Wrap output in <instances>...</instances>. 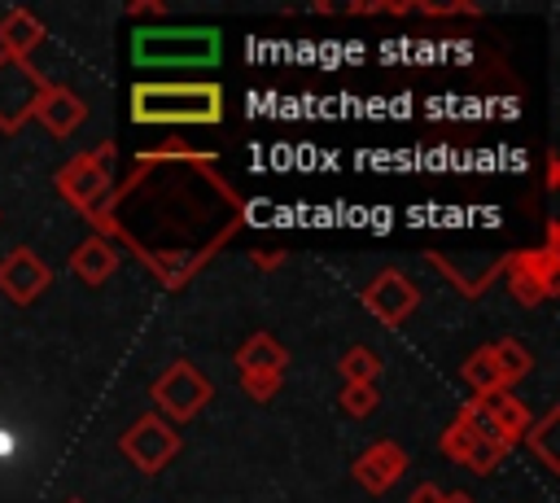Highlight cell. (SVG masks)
I'll return each instance as SVG.
<instances>
[{"mask_svg":"<svg viewBox=\"0 0 560 503\" xmlns=\"http://www.w3.org/2000/svg\"><path fill=\"white\" fill-rule=\"evenodd\" d=\"M547 188H551V192L560 188V157H556V153H547Z\"/></svg>","mask_w":560,"mask_h":503,"instance_id":"cell-27","label":"cell"},{"mask_svg":"<svg viewBox=\"0 0 560 503\" xmlns=\"http://www.w3.org/2000/svg\"><path fill=\"white\" fill-rule=\"evenodd\" d=\"M44 87H48L44 70H35L31 61H18V57H0V131L4 136H18L22 122L35 118Z\"/></svg>","mask_w":560,"mask_h":503,"instance_id":"cell-6","label":"cell"},{"mask_svg":"<svg viewBox=\"0 0 560 503\" xmlns=\"http://www.w3.org/2000/svg\"><path fill=\"white\" fill-rule=\"evenodd\" d=\"M280 381H284V376H241V389H245L254 402H271L276 389H280Z\"/></svg>","mask_w":560,"mask_h":503,"instance_id":"cell-23","label":"cell"},{"mask_svg":"<svg viewBox=\"0 0 560 503\" xmlns=\"http://www.w3.org/2000/svg\"><path fill=\"white\" fill-rule=\"evenodd\" d=\"M490 354H494V367H499L503 389H512L516 381H525V372L534 367V354H529L525 341H516V337H499V341H490Z\"/></svg>","mask_w":560,"mask_h":503,"instance_id":"cell-16","label":"cell"},{"mask_svg":"<svg viewBox=\"0 0 560 503\" xmlns=\"http://www.w3.org/2000/svg\"><path fill=\"white\" fill-rule=\"evenodd\" d=\"M52 188H57V197H61L70 210H79V214L96 210V206L114 192V140L96 144L92 153H74V157L52 175Z\"/></svg>","mask_w":560,"mask_h":503,"instance_id":"cell-4","label":"cell"},{"mask_svg":"<svg viewBox=\"0 0 560 503\" xmlns=\"http://www.w3.org/2000/svg\"><path fill=\"white\" fill-rule=\"evenodd\" d=\"M477 442H481V437H477L472 420H468V416H464V407H459V411H455V420L442 429V442H438V446H442V455H446V459L464 464V459L472 455V446H477Z\"/></svg>","mask_w":560,"mask_h":503,"instance_id":"cell-20","label":"cell"},{"mask_svg":"<svg viewBox=\"0 0 560 503\" xmlns=\"http://www.w3.org/2000/svg\"><path fill=\"white\" fill-rule=\"evenodd\" d=\"M503 271H508V289L521 306H538V302L556 297V289H560V223L547 219V241L534 249L508 254Z\"/></svg>","mask_w":560,"mask_h":503,"instance_id":"cell-3","label":"cell"},{"mask_svg":"<svg viewBox=\"0 0 560 503\" xmlns=\"http://www.w3.org/2000/svg\"><path fill=\"white\" fill-rule=\"evenodd\" d=\"M214 398V385L188 363V359H175L171 367H162V376L153 381V402H158V416L171 424L179 420H192L206 402Z\"/></svg>","mask_w":560,"mask_h":503,"instance_id":"cell-5","label":"cell"},{"mask_svg":"<svg viewBox=\"0 0 560 503\" xmlns=\"http://www.w3.org/2000/svg\"><path fill=\"white\" fill-rule=\"evenodd\" d=\"M223 118L219 83H136L131 122L140 127H210Z\"/></svg>","mask_w":560,"mask_h":503,"instance_id":"cell-1","label":"cell"},{"mask_svg":"<svg viewBox=\"0 0 560 503\" xmlns=\"http://www.w3.org/2000/svg\"><path fill=\"white\" fill-rule=\"evenodd\" d=\"M407 472V451L398 442H372L354 464H350V477L368 490V494H385L389 486H398Z\"/></svg>","mask_w":560,"mask_h":503,"instance_id":"cell-10","label":"cell"},{"mask_svg":"<svg viewBox=\"0 0 560 503\" xmlns=\"http://www.w3.org/2000/svg\"><path fill=\"white\" fill-rule=\"evenodd\" d=\"M127 17H166V0H131Z\"/></svg>","mask_w":560,"mask_h":503,"instance_id":"cell-24","label":"cell"},{"mask_svg":"<svg viewBox=\"0 0 560 503\" xmlns=\"http://www.w3.org/2000/svg\"><path fill=\"white\" fill-rule=\"evenodd\" d=\"M219 52H223V35L214 26H140L131 35L136 66H153V70L214 66Z\"/></svg>","mask_w":560,"mask_h":503,"instance_id":"cell-2","label":"cell"},{"mask_svg":"<svg viewBox=\"0 0 560 503\" xmlns=\"http://www.w3.org/2000/svg\"><path fill=\"white\" fill-rule=\"evenodd\" d=\"M459 376H464V385H472V394H486V389H503V381H499V367H494V354H490V346H477V350L464 359Z\"/></svg>","mask_w":560,"mask_h":503,"instance_id":"cell-19","label":"cell"},{"mask_svg":"<svg viewBox=\"0 0 560 503\" xmlns=\"http://www.w3.org/2000/svg\"><path fill=\"white\" fill-rule=\"evenodd\" d=\"M284 367H289V350L271 332H254L236 350V372L241 376H284Z\"/></svg>","mask_w":560,"mask_h":503,"instance_id":"cell-13","label":"cell"},{"mask_svg":"<svg viewBox=\"0 0 560 503\" xmlns=\"http://www.w3.org/2000/svg\"><path fill=\"white\" fill-rule=\"evenodd\" d=\"M39 44H44V22H39L31 9H9V13L0 17V57L26 61Z\"/></svg>","mask_w":560,"mask_h":503,"instance_id":"cell-15","label":"cell"},{"mask_svg":"<svg viewBox=\"0 0 560 503\" xmlns=\"http://www.w3.org/2000/svg\"><path fill=\"white\" fill-rule=\"evenodd\" d=\"M0 219H4V214H0Z\"/></svg>","mask_w":560,"mask_h":503,"instance_id":"cell-30","label":"cell"},{"mask_svg":"<svg viewBox=\"0 0 560 503\" xmlns=\"http://www.w3.org/2000/svg\"><path fill=\"white\" fill-rule=\"evenodd\" d=\"M249 258H254V267H280V262H284V249H276V254H267V249H254Z\"/></svg>","mask_w":560,"mask_h":503,"instance_id":"cell-26","label":"cell"},{"mask_svg":"<svg viewBox=\"0 0 560 503\" xmlns=\"http://www.w3.org/2000/svg\"><path fill=\"white\" fill-rule=\"evenodd\" d=\"M118 451L127 455L131 468H140L144 477H153V472H162V468L179 455V433H175V424H166V420L153 411V416H140L131 429H122Z\"/></svg>","mask_w":560,"mask_h":503,"instance_id":"cell-7","label":"cell"},{"mask_svg":"<svg viewBox=\"0 0 560 503\" xmlns=\"http://www.w3.org/2000/svg\"><path fill=\"white\" fill-rule=\"evenodd\" d=\"M442 494H446V490H442L438 481H420V486L411 490V499H407V503H442Z\"/></svg>","mask_w":560,"mask_h":503,"instance_id":"cell-25","label":"cell"},{"mask_svg":"<svg viewBox=\"0 0 560 503\" xmlns=\"http://www.w3.org/2000/svg\"><path fill=\"white\" fill-rule=\"evenodd\" d=\"M508 451H512V446H503V442H477V446H472V455L464 459V468H472V472H481V477H486V472H494V468L508 459Z\"/></svg>","mask_w":560,"mask_h":503,"instance_id":"cell-22","label":"cell"},{"mask_svg":"<svg viewBox=\"0 0 560 503\" xmlns=\"http://www.w3.org/2000/svg\"><path fill=\"white\" fill-rule=\"evenodd\" d=\"M376 402H381L376 385H341V394H337V407H341L350 420L372 416V411H376Z\"/></svg>","mask_w":560,"mask_h":503,"instance_id":"cell-21","label":"cell"},{"mask_svg":"<svg viewBox=\"0 0 560 503\" xmlns=\"http://www.w3.org/2000/svg\"><path fill=\"white\" fill-rule=\"evenodd\" d=\"M442 503H477V499H472V494H464V490H446V494H442Z\"/></svg>","mask_w":560,"mask_h":503,"instance_id":"cell-28","label":"cell"},{"mask_svg":"<svg viewBox=\"0 0 560 503\" xmlns=\"http://www.w3.org/2000/svg\"><path fill=\"white\" fill-rule=\"evenodd\" d=\"M66 503H88V499H66Z\"/></svg>","mask_w":560,"mask_h":503,"instance_id":"cell-29","label":"cell"},{"mask_svg":"<svg viewBox=\"0 0 560 503\" xmlns=\"http://www.w3.org/2000/svg\"><path fill=\"white\" fill-rule=\"evenodd\" d=\"M363 311L372 315V319H381L385 328H398L416 306H420V289H416V280H407L402 271H394V267H385L368 289H363Z\"/></svg>","mask_w":560,"mask_h":503,"instance_id":"cell-9","label":"cell"},{"mask_svg":"<svg viewBox=\"0 0 560 503\" xmlns=\"http://www.w3.org/2000/svg\"><path fill=\"white\" fill-rule=\"evenodd\" d=\"M556 424H560V411L551 407V411H542L538 420H529V429H525V437H521V442L542 459V468H547V472H560V451H556V442H551Z\"/></svg>","mask_w":560,"mask_h":503,"instance_id":"cell-17","label":"cell"},{"mask_svg":"<svg viewBox=\"0 0 560 503\" xmlns=\"http://www.w3.org/2000/svg\"><path fill=\"white\" fill-rule=\"evenodd\" d=\"M35 118H39L57 140H70V136L83 127L88 105H83V96H74L70 87L48 83V87H44V96H39V105H35Z\"/></svg>","mask_w":560,"mask_h":503,"instance_id":"cell-11","label":"cell"},{"mask_svg":"<svg viewBox=\"0 0 560 503\" xmlns=\"http://www.w3.org/2000/svg\"><path fill=\"white\" fill-rule=\"evenodd\" d=\"M472 402L494 420V429H499L512 446L525 437V429H529V420H534V416H529V407H525L512 389H486V394H472Z\"/></svg>","mask_w":560,"mask_h":503,"instance_id":"cell-12","label":"cell"},{"mask_svg":"<svg viewBox=\"0 0 560 503\" xmlns=\"http://www.w3.org/2000/svg\"><path fill=\"white\" fill-rule=\"evenodd\" d=\"M48 284H52V267H48L35 249L18 245V249H9V254L0 258V293H4L13 306L39 302V297L48 293Z\"/></svg>","mask_w":560,"mask_h":503,"instance_id":"cell-8","label":"cell"},{"mask_svg":"<svg viewBox=\"0 0 560 503\" xmlns=\"http://www.w3.org/2000/svg\"><path fill=\"white\" fill-rule=\"evenodd\" d=\"M70 271H74V280H83V284H105L114 271H118V249L105 241V236H88V241H79L74 245V254H70Z\"/></svg>","mask_w":560,"mask_h":503,"instance_id":"cell-14","label":"cell"},{"mask_svg":"<svg viewBox=\"0 0 560 503\" xmlns=\"http://www.w3.org/2000/svg\"><path fill=\"white\" fill-rule=\"evenodd\" d=\"M337 372H341L346 385H372L381 376V359H376L372 346H350V350H341Z\"/></svg>","mask_w":560,"mask_h":503,"instance_id":"cell-18","label":"cell"}]
</instances>
